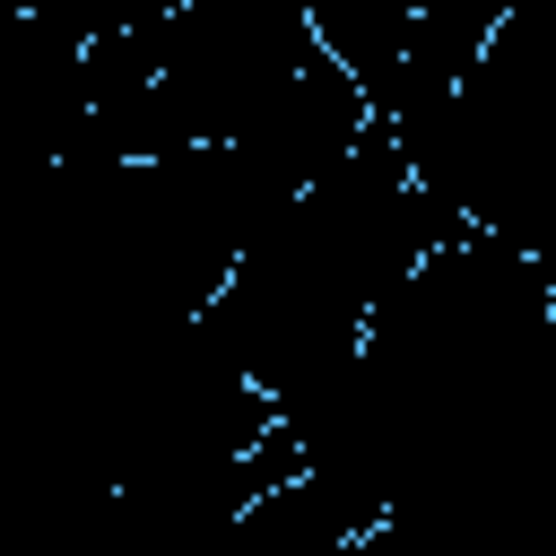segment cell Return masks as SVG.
<instances>
[{"instance_id":"cell-1","label":"cell","mask_w":556,"mask_h":556,"mask_svg":"<svg viewBox=\"0 0 556 556\" xmlns=\"http://www.w3.org/2000/svg\"><path fill=\"white\" fill-rule=\"evenodd\" d=\"M417 9H426V0H304L313 35L356 70V87H365L374 104H382V87H391V78H400V61H408Z\"/></svg>"}]
</instances>
